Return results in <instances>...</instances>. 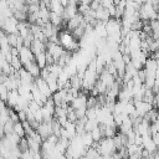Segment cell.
<instances>
[{"label": "cell", "instance_id": "6da1fadb", "mask_svg": "<svg viewBox=\"0 0 159 159\" xmlns=\"http://www.w3.org/2000/svg\"><path fill=\"white\" fill-rule=\"evenodd\" d=\"M58 42L66 51H70V52L77 51L80 48V42H77V40L73 37L72 32L66 31V30L58 32Z\"/></svg>", "mask_w": 159, "mask_h": 159}, {"label": "cell", "instance_id": "7a4b0ae2", "mask_svg": "<svg viewBox=\"0 0 159 159\" xmlns=\"http://www.w3.org/2000/svg\"><path fill=\"white\" fill-rule=\"evenodd\" d=\"M46 51H47V52L53 57L55 62H57V60L60 58V56L65 52V48H63L60 43L47 41V42H46Z\"/></svg>", "mask_w": 159, "mask_h": 159}, {"label": "cell", "instance_id": "3957f363", "mask_svg": "<svg viewBox=\"0 0 159 159\" xmlns=\"http://www.w3.org/2000/svg\"><path fill=\"white\" fill-rule=\"evenodd\" d=\"M19 57H20L22 66H25L26 63H29L31 61H35V55H34L31 47H27V46H21L19 48Z\"/></svg>", "mask_w": 159, "mask_h": 159}, {"label": "cell", "instance_id": "277c9868", "mask_svg": "<svg viewBox=\"0 0 159 159\" xmlns=\"http://www.w3.org/2000/svg\"><path fill=\"white\" fill-rule=\"evenodd\" d=\"M17 22H19V20L14 15L10 16V17H6L5 21H4L2 30L6 34H19L17 32Z\"/></svg>", "mask_w": 159, "mask_h": 159}, {"label": "cell", "instance_id": "5b68a950", "mask_svg": "<svg viewBox=\"0 0 159 159\" xmlns=\"http://www.w3.org/2000/svg\"><path fill=\"white\" fill-rule=\"evenodd\" d=\"M34 82L36 83V86H37V88L40 89V92L42 93V94H45L47 98H50L51 96H52V91L50 89V87H48V84H47V82L42 78V77H36L35 80H34Z\"/></svg>", "mask_w": 159, "mask_h": 159}, {"label": "cell", "instance_id": "8992f818", "mask_svg": "<svg viewBox=\"0 0 159 159\" xmlns=\"http://www.w3.org/2000/svg\"><path fill=\"white\" fill-rule=\"evenodd\" d=\"M36 132L41 135L42 139H46L50 134H52V125L51 122H41L36 128Z\"/></svg>", "mask_w": 159, "mask_h": 159}, {"label": "cell", "instance_id": "52a82bcc", "mask_svg": "<svg viewBox=\"0 0 159 159\" xmlns=\"http://www.w3.org/2000/svg\"><path fill=\"white\" fill-rule=\"evenodd\" d=\"M86 101H87V94H84L82 91H80L78 96H76V97L71 101L70 106H71L73 109L82 108V107H86ZM86 108H87V107H86Z\"/></svg>", "mask_w": 159, "mask_h": 159}, {"label": "cell", "instance_id": "ba28073f", "mask_svg": "<svg viewBox=\"0 0 159 159\" xmlns=\"http://www.w3.org/2000/svg\"><path fill=\"white\" fill-rule=\"evenodd\" d=\"M19 77H20V81H21V83H24V84H31L32 82H34V80H35V77L26 70V68H24V67H21L19 71Z\"/></svg>", "mask_w": 159, "mask_h": 159}, {"label": "cell", "instance_id": "9c48e42d", "mask_svg": "<svg viewBox=\"0 0 159 159\" xmlns=\"http://www.w3.org/2000/svg\"><path fill=\"white\" fill-rule=\"evenodd\" d=\"M19 98H20V94H19V91L17 89H10L9 93H7V98H6V104L11 108H14L16 106V103L19 102Z\"/></svg>", "mask_w": 159, "mask_h": 159}, {"label": "cell", "instance_id": "30bf717a", "mask_svg": "<svg viewBox=\"0 0 159 159\" xmlns=\"http://www.w3.org/2000/svg\"><path fill=\"white\" fill-rule=\"evenodd\" d=\"M94 17L99 21H103V22H107L109 19H111V15L108 12V10L103 6H99L97 10H94Z\"/></svg>", "mask_w": 159, "mask_h": 159}, {"label": "cell", "instance_id": "8fae6325", "mask_svg": "<svg viewBox=\"0 0 159 159\" xmlns=\"http://www.w3.org/2000/svg\"><path fill=\"white\" fill-rule=\"evenodd\" d=\"M83 20V15L82 14H80V12H77L75 16H72L68 21H67V30H73V29H76L77 26H80V24H81V21Z\"/></svg>", "mask_w": 159, "mask_h": 159}, {"label": "cell", "instance_id": "7c38bea8", "mask_svg": "<svg viewBox=\"0 0 159 159\" xmlns=\"http://www.w3.org/2000/svg\"><path fill=\"white\" fill-rule=\"evenodd\" d=\"M31 50H32L34 55H37L40 52H45L46 51V43L37 40V39H34V41L31 43Z\"/></svg>", "mask_w": 159, "mask_h": 159}, {"label": "cell", "instance_id": "4fadbf2b", "mask_svg": "<svg viewBox=\"0 0 159 159\" xmlns=\"http://www.w3.org/2000/svg\"><path fill=\"white\" fill-rule=\"evenodd\" d=\"M24 68H26L35 78L36 77H39L40 76V72H41V68L37 66V63H36V61H31V62H29V63H26L25 66H22Z\"/></svg>", "mask_w": 159, "mask_h": 159}, {"label": "cell", "instance_id": "5bb4252c", "mask_svg": "<svg viewBox=\"0 0 159 159\" xmlns=\"http://www.w3.org/2000/svg\"><path fill=\"white\" fill-rule=\"evenodd\" d=\"M45 81L47 82V84H48L50 89L52 91V93H53V92H56V91L58 89V84H57V76H55L53 73H51V72H50V75L47 76V78H46Z\"/></svg>", "mask_w": 159, "mask_h": 159}, {"label": "cell", "instance_id": "9a60e30c", "mask_svg": "<svg viewBox=\"0 0 159 159\" xmlns=\"http://www.w3.org/2000/svg\"><path fill=\"white\" fill-rule=\"evenodd\" d=\"M62 21H63V19H62V16H61L60 14H57V12H55V11H50V22H51L52 25L61 27Z\"/></svg>", "mask_w": 159, "mask_h": 159}, {"label": "cell", "instance_id": "2e32d148", "mask_svg": "<svg viewBox=\"0 0 159 159\" xmlns=\"http://www.w3.org/2000/svg\"><path fill=\"white\" fill-rule=\"evenodd\" d=\"M35 61H36V63H37V66H39L40 68L46 67V66H47V65H46V51L35 55Z\"/></svg>", "mask_w": 159, "mask_h": 159}, {"label": "cell", "instance_id": "e0dca14e", "mask_svg": "<svg viewBox=\"0 0 159 159\" xmlns=\"http://www.w3.org/2000/svg\"><path fill=\"white\" fill-rule=\"evenodd\" d=\"M81 138H82V142H83V144H84L86 148H88V147L92 145V143H93V138H92L91 132H84L83 134H81Z\"/></svg>", "mask_w": 159, "mask_h": 159}, {"label": "cell", "instance_id": "ac0fdd59", "mask_svg": "<svg viewBox=\"0 0 159 159\" xmlns=\"http://www.w3.org/2000/svg\"><path fill=\"white\" fill-rule=\"evenodd\" d=\"M154 97H155V93L153 92V89L152 88H145L144 96H143V101L144 102H148V103H153Z\"/></svg>", "mask_w": 159, "mask_h": 159}, {"label": "cell", "instance_id": "d6986e66", "mask_svg": "<svg viewBox=\"0 0 159 159\" xmlns=\"http://www.w3.org/2000/svg\"><path fill=\"white\" fill-rule=\"evenodd\" d=\"M14 133H16L20 138L25 137V129H24V125H22L21 120H17V122L14 123Z\"/></svg>", "mask_w": 159, "mask_h": 159}, {"label": "cell", "instance_id": "ffe728a7", "mask_svg": "<svg viewBox=\"0 0 159 159\" xmlns=\"http://www.w3.org/2000/svg\"><path fill=\"white\" fill-rule=\"evenodd\" d=\"M98 125V122H97V119H89V118H87V120L84 122V130L86 132H91L93 128H96Z\"/></svg>", "mask_w": 159, "mask_h": 159}, {"label": "cell", "instance_id": "44dd1931", "mask_svg": "<svg viewBox=\"0 0 159 159\" xmlns=\"http://www.w3.org/2000/svg\"><path fill=\"white\" fill-rule=\"evenodd\" d=\"M10 65H11V67L14 68V71H19V70L22 67V63H21L19 56H12V58H11V61H10Z\"/></svg>", "mask_w": 159, "mask_h": 159}, {"label": "cell", "instance_id": "7402d4cb", "mask_svg": "<svg viewBox=\"0 0 159 159\" xmlns=\"http://www.w3.org/2000/svg\"><path fill=\"white\" fill-rule=\"evenodd\" d=\"M91 134H92V138H93V140H94V142H98L101 138H103V137H104V135H103V133L101 132V129H99V127H98V125L91 130Z\"/></svg>", "mask_w": 159, "mask_h": 159}, {"label": "cell", "instance_id": "603a6c76", "mask_svg": "<svg viewBox=\"0 0 159 159\" xmlns=\"http://www.w3.org/2000/svg\"><path fill=\"white\" fill-rule=\"evenodd\" d=\"M65 128H66V129H67V132L70 133V137H71V138L76 135V124H75V122L68 120V122L66 123Z\"/></svg>", "mask_w": 159, "mask_h": 159}, {"label": "cell", "instance_id": "cb8c5ba5", "mask_svg": "<svg viewBox=\"0 0 159 159\" xmlns=\"http://www.w3.org/2000/svg\"><path fill=\"white\" fill-rule=\"evenodd\" d=\"M17 39H19V34H7V41L11 47L17 46Z\"/></svg>", "mask_w": 159, "mask_h": 159}, {"label": "cell", "instance_id": "d4e9b609", "mask_svg": "<svg viewBox=\"0 0 159 159\" xmlns=\"http://www.w3.org/2000/svg\"><path fill=\"white\" fill-rule=\"evenodd\" d=\"M17 148L20 149V152H24V150H27L29 149V143H27V138L25 137H21L19 143H17Z\"/></svg>", "mask_w": 159, "mask_h": 159}, {"label": "cell", "instance_id": "484cf974", "mask_svg": "<svg viewBox=\"0 0 159 159\" xmlns=\"http://www.w3.org/2000/svg\"><path fill=\"white\" fill-rule=\"evenodd\" d=\"M97 106V97L91 94L89 97H87V101H86V107L87 108H92V107H96Z\"/></svg>", "mask_w": 159, "mask_h": 159}, {"label": "cell", "instance_id": "4316f807", "mask_svg": "<svg viewBox=\"0 0 159 159\" xmlns=\"http://www.w3.org/2000/svg\"><path fill=\"white\" fill-rule=\"evenodd\" d=\"M4 132H5V134L14 132V122L11 119H9V120H6L4 123Z\"/></svg>", "mask_w": 159, "mask_h": 159}, {"label": "cell", "instance_id": "83f0119b", "mask_svg": "<svg viewBox=\"0 0 159 159\" xmlns=\"http://www.w3.org/2000/svg\"><path fill=\"white\" fill-rule=\"evenodd\" d=\"M7 93H9L7 87L4 83H0V98L5 102H6V98H7Z\"/></svg>", "mask_w": 159, "mask_h": 159}, {"label": "cell", "instance_id": "f1b7e54d", "mask_svg": "<svg viewBox=\"0 0 159 159\" xmlns=\"http://www.w3.org/2000/svg\"><path fill=\"white\" fill-rule=\"evenodd\" d=\"M86 107H82V108H77V109H75V113H76V116H77V119L78 118H82V117H84L86 116Z\"/></svg>", "mask_w": 159, "mask_h": 159}, {"label": "cell", "instance_id": "f546056e", "mask_svg": "<svg viewBox=\"0 0 159 159\" xmlns=\"http://www.w3.org/2000/svg\"><path fill=\"white\" fill-rule=\"evenodd\" d=\"M99 6H101V1H99V0H92L91 4H89V7H91L92 10H97Z\"/></svg>", "mask_w": 159, "mask_h": 159}, {"label": "cell", "instance_id": "4dcf8cb0", "mask_svg": "<svg viewBox=\"0 0 159 159\" xmlns=\"http://www.w3.org/2000/svg\"><path fill=\"white\" fill-rule=\"evenodd\" d=\"M101 1V6H103V7H109L111 5H114L113 4V0H99Z\"/></svg>", "mask_w": 159, "mask_h": 159}, {"label": "cell", "instance_id": "1f68e13d", "mask_svg": "<svg viewBox=\"0 0 159 159\" xmlns=\"http://www.w3.org/2000/svg\"><path fill=\"white\" fill-rule=\"evenodd\" d=\"M17 116H19V119L22 122V120H25L26 119V111L25 109H20V111H17Z\"/></svg>", "mask_w": 159, "mask_h": 159}, {"label": "cell", "instance_id": "d6a6232c", "mask_svg": "<svg viewBox=\"0 0 159 159\" xmlns=\"http://www.w3.org/2000/svg\"><path fill=\"white\" fill-rule=\"evenodd\" d=\"M11 55L12 56H19V48L17 47H11Z\"/></svg>", "mask_w": 159, "mask_h": 159}, {"label": "cell", "instance_id": "836d02e7", "mask_svg": "<svg viewBox=\"0 0 159 159\" xmlns=\"http://www.w3.org/2000/svg\"><path fill=\"white\" fill-rule=\"evenodd\" d=\"M6 77H7V75H5V73L0 72V83H4V82H5V80H6Z\"/></svg>", "mask_w": 159, "mask_h": 159}, {"label": "cell", "instance_id": "e575fe53", "mask_svg": "<svg viewBox=\"0 0 159 159\" xmlns=\"http://www.w3.org/2000/svg\"><path fill=\"white\" fill-rule=\"evenodd\" d=\"M4 135H5V132H4V124L0 123V139H1Z\"/></svg>", "mask_w": 159, "mask_h": 159}, {"label": "cell", "instance_id": "d590c367", "mask_svg": "<svg viewBox=\"0 0 159 159\" xmlns=\"http://www.w3.org/2000/svg\"><path fill=\"white\" fill-rule=\"evenodd\" d=\"M60 4H61L63 7H66V6L70 4V0H60Z\"/></svg>", "mask_w": 159, "mask_h": 159}, {"label": "cell", "instance_id": "8d00e7d4", "mask_svg": "<svg viewBox=\"0 0 159 159\" xmlns=\"http://www.w3.org/2000/svg\"><path fill=\"white\" fill-rule=\"evenodd\" d=\"M78 1H80L81 4H87V5H89L92 0H78ZM80 2H78V4H80Z\"/></svg>", "mask_w": 159, "mask_h": 159}, {"label": "cell", "instance_id": "74e56055", "mask_svg": "<svg viewBox=\"0 0 159 159\" xmlns=\"http://www.w3.org/2000/svg\"><path fill=\"white\" fill-rule=\"evenodd\" d=\"M119 1H120V0H113V4H114V5H118Z\"/></svg>", "mask_w": 159, "mask_h": 159}, {"label": "cell", "instance_id": "f35d334b", "mask_svg": "<svg viewBox=\"0 0 159 159\" xmlns=\"http://www.w3.org/2000/svg\"><path fill=\"white\" fill-rule=\"evenodd\" d=\"M158 150H159V148H158Z\"/></svg>", "mask_w": 159, "mask_h": 159}]
</instances>
